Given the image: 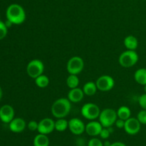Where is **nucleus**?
<instances>
[{
    "instance_id": "10",
    "label": "nucleus",
    "mask_w": 146,
    "mask_h": 146,
    "mask_svg": "<svg viewBox=\"0 0 146 146\" xmlns=\"http://www.w3.org/2000/svg\"><path fill=\"white\" fill-rule=\"evenodd\" d=\"M55 130V121L50 118H43L38 122V133L48 135Z\"/></svg>"
},
{
    "instance_id": "22",
    "label": "nucleus",
    "mask_w": 146,
    "mask_h": 146,
    "mask_svg": "<svg viewBox=\"0 0 146 146\" xmlns=\"http://www.w3.org/2000/svg\"><path fill=\"white\" fill-rule=\"evenodd\" d=\"M68 128V121L65 118H57L55 121V130L58 132H64Z\"/></svg>"
},
{
    "instance_id": "3",
    "label": "nucleus",
    "mask_w": 146,
    "mask_h": 146,
    "mask_svg": "<svg viewBox=\"0 0 146 146\" xmlns=\"http://www.w3.org/2000/svg\"><path fill=\"white\" fill-rule=\"evenodd\" d=\"M138 59L139 56L136 51L133 50H127L123 51L120 55L118 58V62L121 66L128 68L135 66L138 61Z\"/></svg>"
},
{
    "instance_id": "4",
    "label": "nucleus",
    "mask_w": 146,
    "mask_h": 146,
    "mask_svg": "<svg viewBox=\"0 0 146 146\" xmlns=\"http://www.w3.org/2000/svg\"><path fill=\"white\" fill-rule=\"evenodd\" d=\"M98 119L104 128H109L113 126L118 119L117 112L112 108H106L101 111Z\"/></svg>"
},
{
    "instance_id": "32",
    "label": "nucleus",
    "mask_w": 146,
    "mask_h": 146,
    "mask_svg": "<svg viewBox=\"0 0 146 146\" xmlns=\"http://www.w3.org/2000/svg\"><path fill=\"white\" fill-rule=\"evenodd\" d=\"M2 96H3V91H2V88H1V86H0V101H1V98H2Z\"/></svg>"
},
{
    "instance_id": "34",
    "label": "nucleus",
    "mask_w": 146,
    "mask_h": 146,
    "mask_svg": "<svg viewBox=\"0 0 146 146\" xmlns=\"http://www.w3.org/2000/svg\"><path fill=\"white\" fill-rule=\"evenodd\" d=\"M144 86V91H145V93L146 94V84L145 86Z\"/></svg>"
},
{
    "instance_id": "29",
    "label": "nucleus",
    "mask_w": 146,
    "mask_h": 146,
    "mask_svg": "<svg viewBox=\"0 0 146 146\" xmlns=\"http://www.w3.org/2000/svg\"><path fill=\"white\" fill-rule=\"evenodd\" d=\"M38 123L36 121H31L28 123V128L31 131H36L38 130Z\"/></svg>"
},
{
    "instance_id": "24",
    "label": "nucleus",
    "mask_w": 146,
    "mask_h": 146,
    "mask_svg": "<svg viewBox=\"0 0 146 146\" xmlns=\"http://www.w3.org/2000/svg\"><path fill=\"white\" fill-rule=\"evenodd\" d=\"M8 33V28L6 26L5 23L0 20V40H2L7 36Z\"/></svg>"
},
{
    "instance_id": "15",
    "label": "nucleus",
    "mask_w": 146,
    "mask_h": 146,
    "mask_svg": "<svg viewBox=\"0 0 146 146\" xmlns=\"http://www.w3.org/2000/svg\"><path fill=\"white\" fill-rule=\"evenodd\" d=\"M84 93L83 91V89L81 88H71L68 93V99L71 101V103L74 104H77L79 103L83 100L84 97Z\"/></svg>"
},
{
    "instance_id": "27",
    "label": "nucleus",
    "mask_w": 146,
    "mask_h": 146,
    "mask_svg": "<svg viewBox=\"0 0 146 146\" xmlns=\"http://www.w3.org/2000/svg\"><path fill=\"white\" fill-rule=\"evenodd\" d=\"M138 104L141 107V108L143 110H146V94H142L138 98Z\"/></svg>"
},
{
    "instance_id": "19",
    "label": "nucleus",
    "mask_w": 146,
    "mask_h": 146,
    "mask_svg": "<svg viewBox=\"0 0 146 146\" xmlns=\"http://www.w3.org/2000/svg\"><path fill=\"white\" fill-rule=\"evenodd\" d=\"M33 144L34 146H49V139L47 135L38 133L34 138Z\"/></svg>"
},
{
    "instance_id": "25",
    "label": "nucleus",
    "mask_w": 146,
    "mask_h": 146,
    "mask_svg": "<svg viewBox=\"0 0 146 146\" xmlns=\"http://www.w3.org/2000/svg\"><path fill=\"white\" fill-rule=\"evenodd\" d=\"M88 146H104V143L99 139L96 137H93L92 138L88 141Z\"/></svg>"
},
{
    "instance_id": "5",
    "label": "nucleus",
    "mask_w": 146,
    "mask_h": 146,
    "mask_svg": "<svg viewBox=\"0 0 146 146\" xmlns=\"http://www.w3.org/2000/svg\"><path fill=\"white\" fill-rule=\"evenodd\" d=\"M81 113L84 118L89 121H94L96 118H98L101 110L96 104L93 103H87L82 106Z\"/></svg>"
},
{
    "instance_id": "28",
    "label": "nucleus",
    "mask_w": 146,
    "mask_h": 146,
    "mask_svg": "<svg viewBox=\"0 0 146 146\" xmlns=\"http://www.w3.org/2000/svg\"><path fill=\"white\" fill-rule=\"evenodd\" d=\"M111 132L109 131L108 128H103L102 130H101V133L99 134V136L101 137L102 139H107L110 137V135H111Z\"/></svg>"
},
{
    "instance_id": "31",
    "label": "nucleus",
    "mask_w": 146,
    "mask_h": 146,
    "mask_svg": "<svg viewBox=\"0 0 146 146\" xmlns=\"http://www.w3.org/2000/svg\"><path fill=\"white\" fill-rule=\"evenodd\" d=\"M110 146H126V145L122 142H115L111 143Z\"/></svg>"
},
{
    "instance_id": "1",
    "label": "nucleus",
    "mask_w": 146,
    "mask_h": 146,
    "mask_svg": "<svg viewBox=\"0 0 146 146\" xmlns=\"http://www.w3.org/2000/svg\"><path fill=\"white\" fill-rule=\"evenodd\" d=\"M6 17L12 24L19 25L26 20L25 10L20 4H11L6 10Z\"/></svg>"
},
{
    "instance_id": "14",
    "label": "nucleus",
    "mask_w": 146,
    "mask_h": 146,
    "mask_svg": "<svg viewBox=\"0 0 146 146\" xmlns=\"http://www.w3.org/2000/svg\"><path fill=\"white\" fill-rule=\"evenodd\" d=\"M27 126L26 121L21 118H14L9 123V128L11 132L14 133H19L23 132Z\"/></svg>"
},
{
    "instance_id": "30",
    "label": "nucleus",
    "mask_w": 146,
    "mask_h": 146,
    "mask_svg": "<svg viewBox=\"0 0 146 146\" xmlns=\"http://www.w3.org/2000/svg\"><path fill=\"white\" fill-rule=\"evenodd\" d=\"M125 122V121H124V120L121 119V118H118V119H117L116 121H115V126L117 127V128L121 129V128H124Z\"/></svg>"
},
{
    "instance_id": "21",
    "label": "nucleus",
    "mask_w": 146,
    "mask_h": 146,
    "mask_svg": "<svg viewBox=\"0 0 146 146\" xmlns=\"http://www.w3.org/2000/svg\"><path fill=\"white\" fill-rule=\"evenodd\" d=\"M79 78L78 75H74V74H69L66 78V85L70 89L71 88H77L79 85Z\"/></svg>"
},
{
    "instance_id": "12",
    "label": "nucleus",
    "mask_w": 146,
    "mask_h": 146,
    "mask_svg": "<svg viewBox=\"0 0 146 146\" xmlns=\"http://www.w3.org/2000/svg\"><path fill=\"white\" fill-rule=\"evenodd\" d=\"M14 109L11 106L5 104L0 108V120L4 123H9L14 118Z\"/></svg>"
},
{
    "instance_id": "35",
    "label": "nucleus",
    "mask_w": 146,
    "mask_h": 146,
    "mask_svg": "<svg viewBox=\"0 0 146 146\" xmlns=\"http://www.w3.org/2000/svg\"><path fill=\"white\" fill-rule=\"evenodd\" d=\"M145 135H146V131H145Z\"/></svg>"
},
{
    "instance_id": "11",
    "label": "nucleus",
    "mask_w": 146,
    "mask_h": 146,
    "mask_svg": "<svg viewBox=\"0 0 146 146\" xmlns=\"http://www.w3.org/2000/svg\"><path fill=\"white\" fill-rule=\"evenodd\" d=\"M68 129L74 135H79L85 132L86 125L79 118H74L68 121Z\"/></svg>"
},
{
    "instance_id": "6",
    "label": "nucleus",
    "mask_w": 146,
    "mask_h": 146,
    "mask_svg": "<svg viewBox=\"0 0 146 146\" xmlns=\"http://www.w3.org/2000/svg\"><path fill=\"white\" fill-rule=\"evenodd\" d=\"M44 71V64L41 60L33 59L27 66V73L29 76L35 79Z\"/></svg>"
},
{
    "instance_id": "20",
    "label": "nucleus",
    "mask_w": 146,
    "mask_h": 146,
    "mask_svg": "<svg viewBox=\"0 0 146 146\" xmlns=\"http://www.w3.org/2000/svg\"><path fill=\"white\" fill-rule=\"evenodd\" d=\"M116 112L118 118H121V119L124 120V121H126L128 118H131V111L128 106H121L118 108Z\"/></svg>"
},
{
    "instance_id": "13",
    "label": "nucleus",
    "mask_w": 146,
    "mask_h": 146,
    "mask_svg": "<svg viewBox=\"0 0 146 146\" xmlns=\"http://www.w3.org/2000/svg\"><path fill=\"white\" fill-rule=\"evenodd\" d=\"M103 128L104 127L99 121L94 120V121H91L86 125L85 131L89 136L96 137L99 135Z\"/></svg>"
},
{
    "instance_id": "17",
    "label": "nucleus",
    "mask_w": 146,
    "mask_h": 146,
    "mask_svg": "<svg viewBox=\"0 0 146 146\" xmlns=\"http://www.w3.org/2000/svg\"><path fill=\"white\" fill-rule=\"evenodd\" d=\"M134 79L140 85L145 86L146 84V68H141L135 71Z\"/></svg>"
},
{
    "instance_id": "36",
    "label": "nucleus",
    "mask_w": 146,
    "mask_h": 146,
    "mask_svg": "<svg viewBox=\"0 0 146 146\" xmlns=\"http://www.w3.org/2000/svg\"><path fill=\"white\" fill-rule=\"evenodd\" d=\"M145 1H146V0H145Z\"/></svg>"
},
{
    "instance_id": "16",
    "label": "nucleus",
    "mask_w": 146,
    "mask_h": 146,
    "mask_svg": "<svg viewBox=\"0 0 146 146\" xmlns=\"http://www.w3.org/2000/svg\"><path fill=\"white\" fill-rule=\"evenodd\" d=\"M124 46L128 50L135 51L138 46V41L135 36L133 35H129L124 38Z\"/></svg>"
},
{
    "instance_id": "33",
    "label": "nucleus",
    "mask_w": 146,
    "mask_h": 146,
    "mask_svg": "<svg viewBox=\"0 0 146 146\" xmlns=\"http://www.w3.org/2000/svg\"><path fill=\"white\" fill-rule=\"evenodd\" d=\"M111 143L109 141H106V142L104 143V146H110L111 145Z\"/></svg>"
},
{
    "instance_id": "8",
    "label": "nucleus",
    "mask_w": 146,
    "mask_h": 146,
    "mask_svg": "<svg viewBox=\"0 0 146 146\" xmlns=\"http://www.w3.org/2000/svg\"><path fill=\"white\" fill-rule=\"evenodd\" d=\"M96 84L98 90L103 92H107L113 88L115 86V81L111 76L103 75L98 77Z\"/></svg>"
},
{
    "instance_id": "23",
    "label": "nucleus",
    "mask_w": 146,
    "mask_h": 146,
    "mask_svg": "<svg viewBox=\"0 0 146 146\" xmlns=\"http://www.w3.org/2000/svg\"><path fill=\"white\" fill-rule=\"evenodd\" d=\"M35 84L38 88H46L48 86L49 84V78L47 76L44 75V74H41L39 76H38L37 78H36L35 79Z\"/></svg>"
},
{
    "instance_id": "7",
    "label": "nucleus",
    "mask_w": 146,
    "mask_h": 146,
    "mask_svg": "<svg viewBox=\"0 0 146 146\" xmlns=\"http://www.w3.org/2000/svg\"><path fill=\"white\" fill-rule=\"evenodd\" d=\"M84 61L82 58L75 56L70 58L66 64L67 71L69 74L78 75L84 70Z\"/></svg>"
},
{
    "instance_id": "9",
    "label": "nucleus",
    "mask_w": 146,
    "mask_h": 146,
    "mask_svg": "<svg viewBox=\"0 0 146 146\" xmlns=\"http://www.w3.org/2000/svg\"><path fill=\"white\" fill-rule=\"evenodd\" d=\"M141 123L137 118H129L125 122L124 128L127 134L131 135H135L141 131Z\"/></svg>"
},
{
    "instance_id": "26",
    "label": "nucleus",
    "mask_w": 146,
    "mask_h": 146,
    "mask_svg": "<svg viewBox=\"0 0 146 146\" xmlns=\"http://www.w3.org/2000/svg\"><path fill=\"white\" fill-rule=\"evenodd\" d=\"M137 118L143 125H146V110L143 109L140 111L137 115Z\"/></svg>"
},
{
    "instance_id": "2",
    "label": "nucleus",
    "mask_w": 146,
    "mask_h": 146,
    "mask_svg": "<svg viewBox=\"0 0 146 146\" xmlns=\"http://www.w3.org/2000/svg\"><path fill=\"white\" fill-rule=\"evenodd\" d=\"M71 101L66 98H61L53 103L51 111L56 118H64L69 114L71 109Z\"/></svg>"
},
{
    "instance_id": "18",
    "label": "nucleus",
    "mask_w": 146,
    "mask_h": 146,
    "mask_svg": "<svg viewBox=\"0 0 146 146\" xmlns=\"http://www.w3.org/2000/svg\"><path fill=\"white\" fill-rule=\"evenodd\" d=\"M82 89L86 96H92L95 95L98 88H97L96 83L93 82V81H88L84 84Z\"/></svg>"
}]
</instances>
